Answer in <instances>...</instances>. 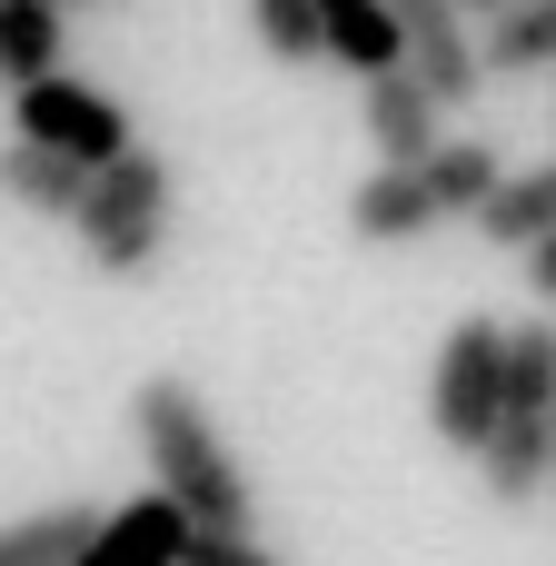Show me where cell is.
Segmentation results:
<instances>
[{
	"instance_id": "cell-1",
	"label": "cell",
	"mask_w": 556,
	"mask_h": 566,
	"mask_svg": "<svg viewBox=\"0 0 556 566\" xmlns=\"http://www.w3.org/2000/svg\"><path fill=\"white\" fill-rule=\"evenodd\" d=\"M129 438L149 458V488L169 507H189L199 537H249V478H239V458H229V438H219V418L189 378H139L129 388Z\"/></svg>"
},
{
	"instance_id": "cell-2",
	"label": "cell",
	"mask_w": 556,
	"mask_h": 566,
	"mask_svg": "<svg viewBox=\"0 0 556 566\" xmlns=\"http://www.w3.org/2000/svg\"><path fill=\"white\" fill-rule=\"evenodd\" d=\"M169 209H179V179H169V159H159V149H129V159H109V169L90 179V209H80L70 229H80L90 269H109V279H139V269L169 249Z\"/></svg>"
},
{
	"instance_id": "cell-3",
	"label": "cell",
	"mask_w": 556,
	"mask_h": 566,
	"mask_svg": "<svg viewBox=\"0 0 556 566\" xmlns=\"http://www.w3.org/2000/svg\"><path fill=\"white\" fill-rule=\"evenodd\" d=\"M428 428H438L458 458H487V438L507 428V328H497V318H458V328L438 338Z\"/></svg>"
},
{
	"instance_id": "cell-4",
	"label": "cell",
	"mask_w": 556,
	"mask_h": 566,
	"mask_svg": "<svg viewBox=\"0 0 556 566\" xmlns=\"http://www.w3.org/2000/svg\"><path fill=\"white\" fill-rule=\"evenodd\" d=\"M10 129H20V139H40V149H60V159H80V169H109V159H129V149H139V139H129V109H119L109 90L70 80V70L10 99Z\"/></svg>"
},
{
	"instance_id": "cell-5",
	"label": "cell",
	"mask_w": 556,
	"mask_h": 566,
	"mask_svg": "<svg viewBox=\"0 0 556 566\" xmlns=\"http://www.w3.org/2000/svg\"><path fill=\"white\" fill-rule=\"evenodd\" d=\"M398 10V40H408V80L438 99V109H468L478 80H487V50H478V20L458 0H388Z\"/></svg>"
},
{
	"instance_id": "cell-6",
	"label": "cell",
	"mask_w": 556,
	"mask_h": 566,
	"mask_svg": "<svg viewBox=\"0 0 556 566\" xmlns=\"http://www.w3.org/2000/svg\"><path fill=\"white\" fill-rule=\"evenodd\" d=\"M368 149H378V169H428L448 149V109L408 70H388V80H368Z\"/></svg>"
},
{
	"instance_id": "cell-7",
	"label": "cell",
	"mask_w": 556,
	"mask_h": 566,
	"mask_svg": "<svg viewBox=\"0 0 556 566\" xmlns=\"http://www.w3.org/2000/svg\"><path fill=\"white\" fill-rule=\"evenodd\" d=\"M189 547H199L189 507H169V497L149 488V497H129V507L99 517V537H90L80 566H189Z\"/></svg>"
},
{
	"instance_id": "cell-8",
	"label": "cell",
	"mask_w": 556,
	"mask_h": 566,
	"mask_svg": "<svg viewBox=\"0 0 556 566\" xmlns=\"http://www.w3.org/2000/svg\"><path fill=\"white\" fill-rule=\"evenodd\" d=\"M438 229V199H428V169H368L348 189V239L358 249H408Z\"/></svg>"
},
{
	"instance_id": "cell-9",
	"label": "cell",
	"mask_w": 556,
	"mask_h": 566,
	"mask_svg": "<svg viewBox=\"0 0 556 566\" xmlns=\"http://www.w3.org/2000/svg\"><path fill=\"white\" fill-rule=\"evenodd\" d=\"M90 179H99V169L40 149V139H10V149H0V199L30 209V219H80V209H90Z\"/></svg>"
},
{
	"instance_id": "cell-10",
	"label": "cell",
	"mask_w": 556,
	"mask_h": 566,
	"mask_svg": "<svg viewBox=\"0 0 556 566\" xmlns=\"http://www.w3.org/2000/svg\"><path fill=\"white\" fill-rule=\"evenodd\" d=\"M507 179H517V169H507L497 139H478V129H448V149L428 159V199H438V219H487Z\"/></svg>"
},
{
	"instance_id": "cell-11",
	"label": "cell",
	"mask_w": 556,
	"mask_h": 566,
	"mask_svg": "<svg viewBox=\"0 0 556 566\" xmlns=\"http://www.w3.org/2000/svg\"><path fill=\"white\" fill-rule=\"evenodd\" d=\"M318 30H328V60L358 70V90L388 80V70H408V40H398L388 0H318Z\"/></svg>"
},
{
	"instance_id": "cell-12",
	"label": "cell",
	"mask_w": 556,
	"mask_h": 566,
	"mask_svg": "<svg viewBox=\"0 0 556 566\" xmlns=\"http://www.w3.org/2000/svg\"><path fill=\"white\" fill-rule=\"evenodd\" d=\"M60 50H70V10L60 0H0V80H10V99L60 80Z\"/></svg>"
},
{
	"instance_id": "cell-13",
	"label": "cell",
	"mask_w": 556,
	"mask_h": 566,
	"mask_svg": "<svg viewBox=\"0 0 556 566\" xmlns=\"http://www.w3.org/2000/svg\"><path fill=\"white\" fill-rule=\"evenodd\" d=\"M478 478H487L497 507H527L537 488H556V418H507V428L487 438Z\"/></svg>"
},
{
	"instance_id": "cell-14",
	"label": "cell",
	"mask_w": 556,
	"mask_h": 566,
	"mask_svg": "<svg viewBox=\"0 0 556 566\" xmlns=\"http://www.w3.org/2000/svg\"><path fill=\"white\" fill-rule=\"evenodd\" d=\"M99 517H109V507H90V497L40 507V517H10V527H0V566H80L90 537H99Z\"/></svg>"
},
{
	"instance_id": "cell-15",
	"label": "cell",
	"mask_w": 556,
	"mask_h": 566,
	"mask_svg": "<svg viewBox=\"0 0 556 566\" xmlns=\"http://www.w3.org/2000/svg\"><path fill=\"white\" fill-rule=\"evenodd\" d=\"M478 239H497V249H547L556 239V159H537V169H517L507 189H497V209L478 219Z\"/></svg>"
},
{
	"instance_id": "cell-16",
	"label": "cell",
	"mask_w": 556,
	"mask_h": 566,
	"mask_svg": "<svg viewBox=\"0 0 556 566\" xmlns=\"http://www.w3.org/2000/svg\"><path fill=\"white\" fill-rule=\"evenodd\" d=\"M507 418H556V318L507 328Z\"/></svg>"
},
{
	"instance_id": "cell-17",
	"label": "cell",
	"mask_w": 556,
	"mask_h": 566,
	"mask_svg": "<svg viewBox=\"0 0 556 566\" xmlns=\"http://www.w3.org/2000/svg\"><path fill=\"white\" fill-rule=\"evenodd\" d=\"M527 70H556V0H527L517 20L487 30V80H527Z\"/></svg>"
},
{
	"instance_id": "cell-18",
	"label": "cell",
	"mask_w": 556,
	"mask_h": 566,
	"mask_svg": "<svg viewBox=\"0 0 556 566\" xmlns=\"http://www.w3.org/2000/svg\"><path fill=\"white\" fill-rule=\"evenodd\" d=\"M249 10H259V50H269V60H289V70L328 60V30H318V0H249Z\"/></svg>"
},
{
	"instance_id": "cell-19",
	"label": "cell",
	"mask_w": 556,
	"mask_h": 566,
	"mask_svg": "<svg viewBox=\"0 0 556 566\" xmlns=\"http://www.w3.org/2000/svg\"><path fill=\"white\" fill-rule=\"evenodd\" d=\"M189 566H279V557H269L259 537H199V547H189Z\"/></svg>"
},
{
	"instance_id": "cell-20",
	"label": "cell",
	"mask_w": 556,
	"mask_h": 566,
	"mask_svg": "<svg viewBox=\"0 0 556 566\" xmlns=\"http://www.w3.org/2000/svg\"><path fill=\"white\" fill-rule=\"evenodd\" d=\"M527 289H537V308L556 318V239H547V249H527Z\"/></svg>"
},
{
	"instance_id": "cell-21",
	"label": "cell",
	"mask_w": 556,
	"mask_h": 566,
	"mask_svg": "<svg viewBox=\"0 0 556 566\" xmlns=\"http://www.w3.org/2000/svg\"><path fill=\"white\" fill-rule=\"evenodd\" d=\"M458 10H468V20H478V30H497V20H517V10H527V0H458Z\"/></svg>"
},
{
	"instance_id": "cell-22",
	"label": "cell",
	"mask_w": 556,
	"mask_h": 566,
	"mask_svg": "<svg viewBox=\"0 0 556 566\" xmlns=\"http://www.w3.org/2000/svg\"><path fill=\"white\" fill-rule=\"evenodd\" d=\"M60 10H70V20H80V10H109V0H60Z\"/></svg>"
}]
</instances>
